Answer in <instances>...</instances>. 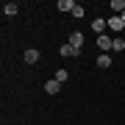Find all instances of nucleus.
<instances>
[{
    "label": "nucleus",
    "instance_id": "nucleus-9",
    "mask_svg": "<svg viewBox=\"0 0 125 125\" xmlns=\"http://www.w3.org/2000/svg\"><path fill=\"white\" fill-rule=\"evenodd\" d=\"M111 9H114V14L120 17V14L125 11V0H111Z\"/></svg>",
    "mask_w": 125,
    "mask_h": 125
},
{
    "label": "nucleus",
    "instance_id": "nucleus-14",
    "mask_svg": "<svg viewBox=\"0 0 125 125\" xmlns=\"http://www.w3.org/2000/svg\"><path fill=\"white\" fill-rule=\"evenodd\" d=\"M72 17H83V6L75 3V9H72Z\"/></svg>",
    "mask_w": 125,
    "mask_h": 125
},
{
    "label": "nucleus",
    "instance_id": "nucleus-6",
    "mask_svg": "<svg viewBox=\"0 0 125 125\" xmlns=\"http://www.w3.org/2000/svg\"><path fill=\"white\" fill-rule=\"evenodd\" d=\"M25 61H28V64H36V61H39V50L28 47V50H25Z\"/></svg>",
    "mask_w": 125,
    "mask_h": 125
},
{
    "label": "nucleus",
    "instance_id": "nucleus-1",
    "mask_svg": "<svg viewBox=\"0 0 125 125\" xmlns=\"http://www.w3.org/2000/svg\"><path fill=\"white\" fill-rule=\"evenodd\" d=\"M67 45H70L72 50H81V47H83V33H81V31H72V33H70V42H67Z\"/></svg>",
    "mask_w": 125,
    "mask_h": 125
},
{
    "label": "nucleus",
    "instance_id": "nucleus-11",
    "mask_svg": "<svg viewBox=\"0 0 125 125\" xmlns=\"http://www.w3.org/2000/svg\"><path fill=\"white\" fill-rule=\"evenodd\" d=\"M111 50H114V53L125 50V39H120V36H117V39H114V45H111Z\"/></svg>",
    "mask_w": 125,
    "mask_h": 125
},
{
    "label": "nucleus",
    "instance_id": "nucleus-2",
    "mask_svg": "<svg viewBox=\"0 0 125 125\" xmlns=\"http://www.w3.org/2000/svg\"><path fill=\"white\" fill-rule=\"evenodd\" d=\"M111 45H114L111 36H106V33H100V36H97V47H100V50H111Z\"/></svg>",
    "mask_w": 125,
    "mask_h": 125
},
{
    "label": "nucleus",
    "instance_id": "nucleus-5",
    "mask_svg": "<svg viewBox=\"0 0 125 125\" xmlns=\"http://www.w3.org/2000/svg\"><path fill=\"white\" fill-rule=\"evenodd\" d=\"M97 67L100 70H108V67H111V56H108V53H100L97 56Z\"/></svg>",
    "mask_w": 125,
    "mask_h": 125
},
{
    "label": "nucleus",
    "instance_id": "nucleus-3",
    "mask_svg": "<svg viewBox=\"0 0 125 125\" xmlns=\"http://www.w3.org/2000/svg\"><path fill=\"white\" fill-rule=\"evenodd\" d=\"M106 25L111 28V31H122V25H125V22H122V17H117V14H114V17H108V20H106Z\"/></svg>",
    "mask_w": 125,
    "mask_h": 125
},
{
    "label": "nucleus",
    "instance_id": "nucleus-4",
    "mask_svg": "<svg viewBox=\"0 0 125 125\" xmlns=\"http://www.w3.org/2000/svg\"><path fill=\"white\" fill-rule=\"evenodd\" d=\"M45 92H47V94H58V92H61V83H58L56 78H50L47 83H45Z\"/></svg>",
    "mask_w": 125,
    "mask_h": 125
},
{
    "label": "nucleus",
    "instance_id": "nucleus-12",
    "mask_svg": "<svg viewBox=\"0 0 125 125\" xmlns=\"http://www.w3.org/2000/svg\"><path fill=\"white\" fill-rule=\"evenodd\" d=\"M67 78H70V72H67V70H58V72H56V81H58V83H64Z\"/></svg>",
    "mask_w": 125,
    "mask_h": 125
},
{
    "label": "nucleus",
    "instance_id": "nucleus-15",
    "mask_svg": "<svg viewBox=\"0 0 125 125\" xmlns=\"http://www.w3.org/2000/svg\"><path fill=\"white\" fill-rule=\"evenodd\" d=\"M120 17H122V22H125V11H122V14H120Z\"/></svg>",
    "mask_w": 125,
    "mask_h": 125
},
{
    "label": "nucleus",
    "instance_id": "nucleus-8",
    "mask_svg": "<svg viewBox=\"0 0 125 125\" xmlns=\"http://www.w3.org/2000/svg\"><path fill=\"white\" fill-rule=\"evenodd\" d=\"M17 11H20V6H17V3H6V6H3V14H6V17H14Z\"/></svg>",
    "mask_w": 125,
    "mask_h": 125
},
{
    "label": "nucleus",
    "instance_id": "nucleus-10",
    "mask_svg": "<svg viewBox=\"0 0 125 125\" xmlns=\"http://www.w3.org/2000/svg\"><path fill=\"white\" fill-rule=\"evenodd\" d=\"M58 9H61V11H72L75 3H72V0H58Z\"/></svg>",
    "mask_w": 125,
    "mask_h": 125
},
{
    "label": "nucleus",
    "instance_id": "nucleus-7",
    "mask_svg": "<svg viewBox=\"0 0 125 125\" xmlns=\"http://www.w3.org/2000/svg\"><path fill=\"white\" fill-rule=\"evenodd\" d=\"M58 53H61V56H64V58H75V56H81V50H72V47H70V45H64V47H61V50H58Z\"/></svg>",
    "mask_w": 125,
    "mask_h": 125
},
{
    "label": "nucleus",
    "instance_id": "nucleus-13",
    "mask_svg": "<svg viewBox=\"0 0 125 125\" xmlns=\"http://www.w3.org/2000/svg\"><path fill=\"white\" fill-rule=\"evenodd\" d=\"M103 28H108L106 20H94V22H92V31H103Z\"/></svg>",
    "mask_w": 125,
    "mask_h": 125
}]
</instances>
